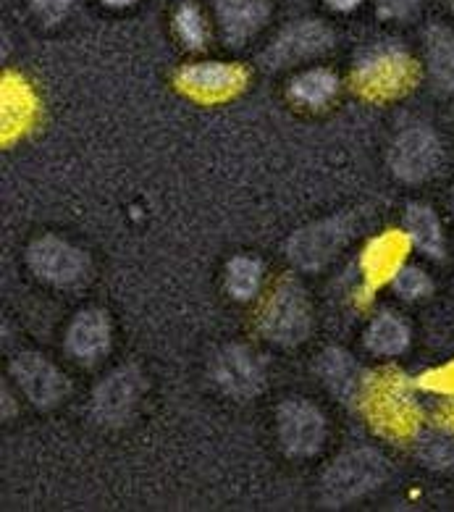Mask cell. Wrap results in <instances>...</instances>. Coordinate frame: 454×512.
Returning <instances> with one entry per match:
<instances>
[{
  "mask_svg": "<svg viewBox=\"0 0 454 512\" xmlns=\"http://www.w3.org/2000/svg\"><path fill=\"white\" fill-rule=\"evenodd\" d=\"M365 413L384 436L405 439L418 428V407L405 379L394 371L376 373L365 384Z\"/></svg>",
  "mask_w": 454,
  "mask_h": 512,
  "instance_id": "obj_1",
  "label": "cell"
},
{
  "mask_svg": "<svg viewBox=\"0 0 454 512\" xmlns=\"http://www.w3.org/2000/svg\"><path fill=\"white\" fill-rule=\"evenodd\" d=\"M418 79L413 58L397 45H376L360 58L355 69V87L365 98H397Z\"/></svg>",
  "mask_w": 454,
  "mask_h": 512,
  "instance_id": "obj_2",
  "label": "cell"
},
{
  "mask_svg": "<svg viewBox=\"0 0 454 512\" xmlns=\"http://www.w3.org/2000/svg\"><path fill=\"white\" fill-rule=\"evenodd\" d=\"M384 476V457L373 449H357L344 455L342 460H336L334 468L323 476V497L329 499L331 505H344L376 489Z\"/></svg>",
  "mask_w": 454,
  "mask_h": 512,
  "instance_id": "obj_3",
  "label": "cell"
},
{
  "mask_svg": "<svg viewBox=\"0 0 454 512\" xmlns=\"http://www.w3.org/2000/svg\"><path fill=\"white\" fill-rule=\"evenodd\" d=\"M260 326L273 342H302L310 331V305L305 292L297 284H281L271 295V300L266 302V310L260 316Z\"/></svg>",
  "mask_w": 454,
  "mask_h": 512,
  "instance_id": "obj_4",
  "label": "cell"
},
{
  "mask_svg": "<svg viewBox=\"0 0 454 512\" xmlns=\"http://www.w3.org/2000/svg\"><path fill=\"white\" fill-rule=\"evenodd\" d=\"M439 140L428 129H410L392 145L389 166L405 182H420L439 166Z\"/></svg>",
  "mask_w": 454,
  "mask_h": 512,
  "instance_id": "obj_5",
  "label": "cell"
},
{
  "mask_svg": "<svg viewBox=\"0 0 454 512\" xmlns=\"http://www.w3.org/2000/svg\"><path fill=\"white\" fill-rule=\"evenodd\" d=\"M347 234L350 232H347L344 218H329V221L308 226L289 239V258L300 268H321L344 245Z\"/></svg>",
  "mask_w": 454,
  "mask_h": 512,
  "instance_id": "obj_6",
  "label": "cell"
},
{
  "mask_svg": "<svg viewBox=\"0 0 454 512\" xmlns=\"http://www.w3.org/2000/svg\"><path fill=\"white\" fill-rule=\"evenodd\" d=\"M279 431L281 444L292 455H313L315 449L321 447L326 426H323V415L313 405L300 400H292L281 407L279 413Z\"/></svg>",
  "mask_w": 454,
  "mask_h": 512,
  "instance_id": "obj_7",
  "label": "cell"
},
{
  "mask_svg": "<svg viewBox=\"0 0 454 512\" xmlns=\"http://www.w3.org/2000/svg\"><path fill=\"white\" fill-rule=\"evenodd\" d=\"M29 266L53 284H77L87 271V258L77 247L66 245L61 239L45 237L29 247Z\"/></svg>",
  "mask_w": 454,
  "mask_h": 512,
  "instance_id": "obj_8",
  "label": "cell"
},
{
  "mask_svg": "<svg viewBox=\"0 0 454 512\" xmlns=\"http://www.w3.org/2000/svg\"><path fill=\"white\" fill-rule=\"evenodd\" d=\"M176 82L192 98L224 100L245 87L247 74L229 64H195L179 71Z\"/></svg>",
  "mask_w": 454,
  "mask_h": 512,
  "instance_id": "obj_9",
  "label": "cell"
},
{
  "mask_svg": "<svg viewBox=\"0 0 454 512\" xmlns=\"http://www.w3.org/2000/svg\"><path fill=\"white\" fill-rule=\"evenodd\" d=\"M213 379L234 397H252L266 384V373L258 355H252L245 347H229L213 363Z\"/></svg>",
  "mask_w": 454,
  "mask_h": 512,
  "instance_id": "obj_10",
  "label": "cell"
},
{
  "mask_svg": "<svg viewBox=\"0 0 454 512\" xmlns=\"http://www.w3.org/2000/svg\"><path fill=\"white\" fill-rule=\"evenodd\" d=\"M331 32L321 22H297L276 37V43L268 48L266 61L271 66L297 64L302 58H313L331 48Z\"/></svg>",
  "mask_w": 454,
  "mask_h": 512,
  "instance_id": "obj_11",
  "label": "cell"
},
{
  "mask_svg": "<svg viewBox=\"0 0 454 512\" xmlns=\"http://www.w3.org/2000/svg\"><path fill=\"white\" fill-rule=\"evenodd\" d=\"M11 371H14L16 381H19V386L24 389V394H27L35 405H56L63 397V389H66L63 376L48 363V360H42L40 355H21V358H16Z\"/></svg>",
  "mask_w": 454,
  "mask_h": 512,
  "instance_id": "obj_12",
  "label": "cell"
},
{
  "mask_svg": "<svg viewBox=\"0 0 454 512\" xmlns=\"http://www.w3.org/2000/svg\"><path fill=\"white\" fill-rule=\"evenodd\" d=\"M407 250H410V237H405L402 232H389L384 237L373 239L363 255L368 284L378 287V284L397 276L402 271V260H405Z\"/></svg>",
  "mask_w": 454,
  "mask_h": 512,
  "instance_id": "obj_13",
  "label": "cell"
},
{
  "mask_svg": "<svg viewBox=\"0 0 454 512\" xmlns=\"http://www.w3.org/2000/svg\"><path fill=\"white\" fill-rule=\"evenodd\" d=\"M216 11L224 37L231 45L250 40L268 19L266 0H218Z\"/></svg>",
  "mask_w": 454,
  "mask_h": 512,
  "instance_id": "obj_14",
  "label": "cell"
},
{
  "mask_svg": "<svg viewBox=\"0 0 454 512\" xmlns=\"http://www.w3.org/2000/svg\"><path fill=\"white\" fill-rule=\"evenodd\" d=\"M137 397H140V376L134 371L113 373L95 392V413L108 423L124 421Z\"/></svg>",
  "mask_w": 454,
  "mask_h": 512,
  "instance_id": "obj_15",
  "label": "cell"
},
{
  "mask_svg": "<svg viewBox=\"0 0 454 512\" xmlns=\"http://www.w3.org/2000/svg\"><path fill=\"white\" fill-rule=\"evenodd\" d=\"M111 342V329H108V318L98 310H87L79 313L77 321L71 323L69 329V350L82 360H95L108 350Z\"/></svg>",
  "mask_w": 454,
  "mask_h": 512,
  "instance_id": "obj_16",
  "label": "cell"
},
{
  "mask_svg": "<svg viewBox=\"0 0 454 512\" xmlns=\"http://www.w3.org/2000/svg\"><path fill=\"white\" fill-rule=\"evenodd\" d=\"M35 116V98L19 79H6L3 85V132L16 134Z\"/></svg>",
  "mask_w": 454,
  "mask_h": 512,
  "instance_id": "obj_17",
  "label": "cell"
},
{
  "mask_svg": "<svg viewBox=\"0 0 454 512\" xmlns=\"http://www.w3.org/2000/svg\"><path fill=\"white\" fill-rule=\"evenodd\" d=\"M428 61L436 82L447 90H454V35L444 27L428 32Z\"/></svg>",
  "mask_w": 454,
  "mask_h": 512,
  "instance_id": "obj_18",
  "label": "cell"
},
{
  "mask_svg": "<svg viewBox=\"0 0 454 512\" xmlns=\"http://www.w3.org/2000/svg\"><path fill=\"white\" fill-rule=\"evenodd\" d=\"M407 232L415 245L428 255H441V226L426 205H410L407 208Z\"/></svg>",
  "mask_w": 454,
  "mask_h": 512,
  "instance_id": "obj_19",
  "label": "cell"
},
{
  "mask_svg": "<svg viewBox=\"0 0 454 512\" xmlns=\"http://www.w3.org/2000/svg\"><path fill=\"white\" fill-rule=\"evenodd\" d=\"M336 87H339V82H336L331 71L313 69L294 79L292 98L297 103H305V106H323V103H329L334 98Z\"/></svg>",
  "mask_w": 454,
  "mask_h": 512,
  "instance_id": "obj_20",
  "label": "cell"
},
{
  "mask_svg": "<svg viewBox=\"0 0 454 512\" xmlns=\"http://www.w3.org/2000/svg\"><path fill=\"white\" fill-rule=\"evenodd\" d=\"M407 342H410V331L394 316L376 318L368 329V347L378 355H397V352L405 350Z\"/></svg>",
  "mask_w": 454,
  "mask_h": 512,
  "instance_id": "obj_21",
  "label": "cell"
},
{
  "mask_svg": "<svg viewBox=\"0 0 454 512\" xmlns=\"http://www.w3.org/2000/svg\"><path fill=\"white\" fill-rule=\"evenodd\" d=\"M226 287L237 300H250L260 287V263L252 258H234L226 268Z\"/></svg>",
  "mask_w": 454,
  "mask_h": 512,
  "instance_id": "obj_22",
  "label": "cell"
},
{
  "mask_svg": "<svg viewBox=\"0 0 454 512\" xmlns=\"http://www.w3.org/2000/svg\"><path fill=\"white\" fill-rule=\"evenodd\" d=\"M323 373H326V379L329 384L334 386L336 392H352V384H355V365L350 360L339 355V352H329V355H323Z\"/></svg>",
  "mask_w": 454,
  "mask_h": 512,
  "instance_id": "obj_23",
  "label": "cell"
},
{
  "mask_svg": "<svg viewBox=\"0 0 454 512\" xmlns=\"http://www.w3.org/2000/svg\"><path fill=\"white\" fill-rule=\"evenodd\" d=\"M176 32L189 48H203L205 45V22L200 11L192 6H182L176 14Z\"/></svg>",
  "mask_w": 454,
  "mask_h": 512,
  "instance_id": "obj_24",
  "label": "cell"
},
{
  "mask_svg": "<svg viewBox=\"0 0 454 512\" xmlns=\"http://www.w3.org/2000/svg\"><path fill=\"white\" fill-rule=\"evenodd\" d=\"M394 287H397V292L402 297L415 300V297H423L431 292V279H428L420 268H402V271L394 276Z\"/></svg>",
  "mask_w": 454,
  "mask_h": 512,
  "instance_id": "obj_25",
  "label": "cell"
},
{
  "mask_svg": "<svg viewBox=\"0 0 454 512\" xmlns=\"http://www.w3.org/2000/svg\"><path fill=\"white\" fill-rule=\"evenodd\" d=\"M420 457L434 468H447L454 465V444L449 439H423L420 444Z\"/></svg>",
  "mask_w": 454,
  "mask_h": 512,
  "instance_id": "obj_26",
  "label": "cell"
},
{
  "mask_svg": "<svg viewBox=\"0 0 454 512\" xmlns=\"http://www.w3.org/2000/svg\"><path fill=\"white\" fill-rule=\"evenodd\" d=\"M71 0H32V8L37 11L40 19H45L48 24L61 22L63 14L69 11Z\"/></svg>",
  "mask_w": 454,
  "mask_h": 512,
  "instance_id": "obj_27",
  "label": "cell"
},
{
  "mask_svg": "<svg viewBox=\"0 0 454 512\" xmlns=\"http://www.w3.org/2000/svg\"><path fill=\"white\" fill-rule=\"evenodd\" d=\"M423 386H426V389H434V392L454 394V363L444 365L439 371L423 376Z\"/></svg>",
  "mask_w": 454,
  "mask_h": 512,
  "instance_id": "obj_28",
  "label": "cell"
},
{
  "mask_svg": "<svg viewBox=\"0 0 454 512\" xmlns=\"http://www.w3.org/2000/svg\"><path fill=\"white\" fill-rule=\"evenodd\" d=\"M420 0H381V11L389 16H405L410 14Z\"/></svg>",
  "mask_w": 454,
  "mask_h": 512,
  "instance_id": "obj_29",
  "label": "cell"
},
{
  "mask_svg": "<svg viewBox=\"0 0 454 512\" xmlns=\"http://www.w3.org/2000/svg\"><path fill=\"white\" fill-rule=\"evenodd\" d=\"M363 3V0H329V6L336 8V11H352Z\"/></svg>",
  "mask_w": 454,
  "mask_h": 512,
  "instance_id": "obj_30",
  "label": "cell"
},
{
  "mask_svg": "<svg viewBox=\"0 0 454 512\" xmlns=\"http://www.w3.org/2000/svg\"><path fill=\"white\" fill-rule=\"evenodd\" d=\"M103 3H108V6H132L134 0H103Z\"/></svg>",
  "mask_w": 454,
  "mask_h": 512,
  "instance_id": "obj_31",
  "label": "cell"
},
{
  "mask_svg": "<svg viewBox=\"0 0 454 512\" xmlns=\"http://www.w3.org/2000/svg\"><path fill=\"white\" fill-rule=\"evenodd\" d=\"M444 418H447V426L454 428V405L447 407V413H444Z\"/></svg>",
  "mask_w": 454,
  "mask_h": 512,
  "instance_id": "obj_32",
  "label": "cell"
},
{
  "mask_svg": "<svg viewBox=\"0 0 454 512\" xmlns=\"http://www.w3.org/2000/svg\"><path fill=\"white\" fill-rule=\"evenodd\" d=\"M452 8H454V6H452Z\"/></svg>",
  "mask_w": 454,
  "mask_h": 512,
  "instance_id": "obj_33",
  "label": "cell"
}]
</instances>
